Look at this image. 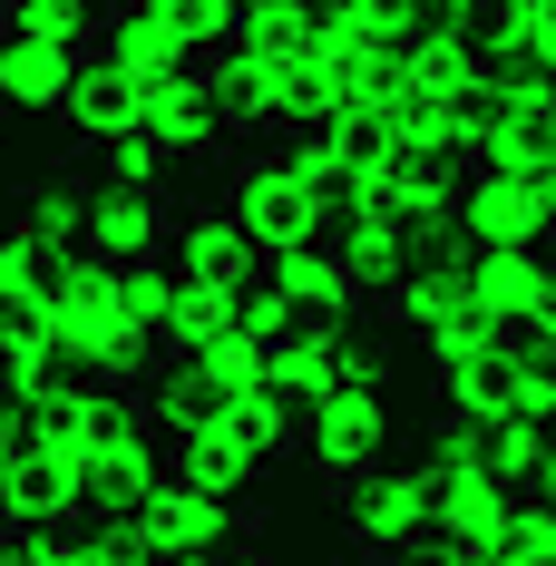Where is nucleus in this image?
I'll use <instances>...</instances> for the list:
<instances>
[{"label": "nucleus", "mask_w": 556, "mask_h": 566, "mask_svg": "<svg viewBox=\"0 0 556 566\" xmlns=\"http://www.w3.org/2000/svg\"><path fill=\"white\" fill-rule=\"evenodd\" d=\"M459 206H469V176L459 167H420V157H390V167L361 176V226H381L410 264L459 234Z\"/></svg>", "instance_id": "1"}, {"label": "nucleus", "mask_w": 556, "mask_h": 566, "mask_svg": "<svg viewBox=\"0 0 556 566\" xmlns=\"http://www.w3.org/2000/svg\"><path fill=\"white\" fill-rule=\"evenodd\" d=\"M224 216L254 234V254H293V244H313L323 234V206H313V186L283 167V147H244L234 167H224Z\"/></svg>", "instance_id": "2"}, {"label": "nucleus", "mask_w": 556, "mask_h": 566, "mask_svg": "<svg viewBox=\"0 0 556 566\" xmlns=\"http://www.w3.org/2000/svg\"><path fill=\"white\" fill-rule=\"evenodd\" d=\"M342 537L361 547V566H400L430 547V499H420V469H371L342 489Z\"/></svg>", "instance_id": "3"}, {"label": "nucleus", "mask_w": 556, "mask_h": 566, "mask_svg": "<svg viewBox=\"0 0 556 566\" xmlns=\"http://www.w3.org/2000/svg\"><path fill=\"white\" fill-rule=\"evenodd\" d=\"M127 537H137L157 566H196V557H234V547L254 537V509H216V499H196V489L167 479L147 509L127 517Z\"/></svg>", "instance_id": "4"}, {"label": "nucleus", "mask_w": 556, "mask_h": 566, "mask_svg": "<svg viewBox=\"0 0 556 566\" xmlns=\"http://www.w3.org/2000/svg\"><path fill=\"white\" fill-rule=\"evenodd\" d=\"M88 59L117 69L137 98H147V88H176V78H196V50L176 40V0H127V10H108L98 40H88Z\"/></svg>", "instance_id": "5"}, {"label": "nucleus", "mask_w": 556, "mask_h": 566, "mask_svg": "<svg viewBox=\"0 0 556 566\" xmlns=\"http://www.w3.org/2000/svg\"><path fill=\"white\" fill-rule=\"evenodd\" d=\"M303 459H313L323 489H352V479L390 469V391H333L313 440H303Z\"/></svg>", "instance_id": "6"}, {"label": "nucleus", "mask_w": 556, "mask_h": 566, "mask_svg": "<svg viewBox=\"0 0 556 566\" xmlns=\"http://www.w3.org/2000/svg\"><path fill=\"white\" fill-rule=\"evenodd\" d=\"M420 499H430V547H449V557L499 547L507 509H517V489L479 479V469H430V459H420Z\"/></svg>", "instance_id": "7"}, {"label": "nucleus", "mask_w": 556, "mask_h": 566, "mask_svg": "<svg viewBox=\"0 0 556 566\" xmlns=\"http://www.w3.org/2000/svg\"><path fill=\"white\" fill-rule=\"evenodd\" d=\"M459 234H469V254H547V244H556L537 186H517V176H469Z\"/></svg>", "instance_id": "8"}, {"label": "nucleus", "mask_w": 556, "mask_h": 566, "mask_svg": "<svg viewBox=\"0 0 556 566\" xmlns=\"http://www.w3.org/2000/svg\"><path fill=\"white\" fill-rule=\"evenodd\" d=\"M137 137H147L167 167H186V157H216L234 127H224L216 88H206V69H196V78H176V88H147V127H137Z\"/></svg>", "instance_id": "9"}, {"label": "nucleus", "mask_w": 556, "mask_h": 566, "mask_svg": "<svg viewBox=\"0 0 556 566\" xmlns=\"http://www.w3.org/2000/svg\"><path fill=\"white\" fill-rule=\"evenodd\" d=\"M0 527H20V537H69V527H78V469L20 440V469H10Z\"/></svg>", "instance_id": "10"}, {"label": "nucleus", "mask_w": 556, "mask_h": 566, "mask_svg": "<svg viewBox=\"0 0 556 566\" xmlns=\"http://www.w3.org/2000/svg\"><path fill=\"white\" fill-rule=\"evenodd\" d=\"M264 274H274V293L293 303V313H313V323H352L361 313V283L342 274V254L313 234V244H293V254H264Z\"/></svg>", "instance_id": "11"}, {"label": "nucleus", "mask_w": 556, "mask_h": 566, "mask_svg": "<svg viewBox=\"0 0 556 566\" xmlns=\"http://www.w3.org/2000/svg\"><path fill=\"white\" fill-rule=\"evenodd\" d=\"M78 254H98V264H157V254H167V206H157V196L98 186V196H88V244H78Z\"/></svg>", "instance_id": "12"}, {"label": "nucleus", "mask_w": 556, "mask_h": 566, "mask_svg": "<svg viewBox=\"0 0 556 566\" xmlns=\"http://www.w3.org/2000/svg\"><path fill=\"white\" fill-rule=\"evenodd\" d=\"M59 127H69V137H88V147L108 157V147H127V137L147 127V98H137L117 69L88 59V69H78V88H69V108H59Z\"/></svg>", "instance_id": "13"}, {"label": "nucleus", "mask_w": 556, "mask_h": 566, "mask_svg": "<svg viewBox=\"0 0 556 566\" xmlns=\"http://www.w3.org/2000/svg\"><path fill=\"white\" fill-rule=\"evenodd\" d=\"M254 264H264V254H254V234L234 226L224 206H206V216H186V226H176V274H196V283H216V293H234Z\"/></svg>", "instance_id": "14"}, {"label": "nucleus", "mask_w": 556, "mask_h": 566, "mask_svg": "<svg viewBox=\"0 0 556 566\" xmlns=\"http://www.w3.org/2000/svg\"><path fill=\"white\" fill-rule=\"evenodd\" d=\"M537 293H547V254H479L469 264V303L499 333H527L537 323Z\"/></svg>", "instance_id": "15"}, {"label": "nucleus", "mask_w": 556, "mask_h": 566, "mask_svg": "<svg viewBox=\"0 0 556 566\" xmlns=\"http://www.w3.org/2000/svg\"><path fill=\"white\" fill-rule=\"evenodd\" d=\"M20 440L78 469V459H88L98 440H108V391H50V400H30V420H20Z\"/></svg>", "instance_id": "16"}, {"label": "nucleus", "mask_w": 556, "mask_h": 566, "mask_svg": "<svg viewBox=\"0 0 556 566\" xmlns=\"http://www.w3.org/2000/svg\"><path fill=\"white\" fill-rule=\"evenodd\" d=\"M167 479H176V489H196V499H216V509H244V489H254L264 469L234 450L224 430H206V440H167Z\"/></svg>", "instance_id": "17"}, {"label": "nucleus", "mask_w": 556, "mask_h": 566, "mask_svg": "<svg viewBox=\"0 0 556 566\" xmlns=\"http://www.w3.org/2000/svg\"><path fill=\"white\" fill-rule=\"evenodd\" d=\"M78 50H50V40H10L0 50V108H69V88H78Z\"/></svg>", "instance_id": "18"}, {"label": "nucleus", "mask_w": 556, "mask_h": 566, "mask_svg": "<svg viewBox=\"0 0 556 566\" xmlns=\"http://www.w3.org/2000/svg\"><path fill=\"white\" fill-rule=\"evenodd\" d=\"M547 167H556V117H547V108H517L499 137L469 157V176H517V186H537Z\"/></svg>", "instance_id": "19"}, {"label": "nucleus", "mask_w": 556, "mask_h": 566, "mask_svg": "<svg viewBox=\"0 0 556 566\" xmlns=\"http://www.w3.org/2000/svg\"><path fill=\"white\" fill-rule=\"evenodd\" d=\"M440 410H459V420H507V410H517V352L489 342L469 371H449V381H440Z\"/></svg>", "instance_id": "20"}, {"label": "nucleus", "mask_w": 556, "mask_h": 566, "mask_svg": "<svg viewBox=\"0 0 556 566\" xmlns=\"http://www.w3.org/2000/svg\"><path fill=\"white\" fill-rule=\"evenodd\" d=\"M234 50L244 59H303L313 50V10H303V0H254V10L234 20Z\"/></svg>", "instance_id": "21"}, {"label": "nucleus", "mask_w": 556, "mask_h": 566, "mask_svg": "<svg viewBox=\"0 0 556 566\" xmlns=\"http://www.w3.org/2000/svg\"><path fill=\"white\" fill-rule=\"evenodd\" d=\"M20 234H40L50 254H78L88 244V186H69V176H50L30 206H20Z\"/></svg>", "instance_id": "22"}, {"label": "nucleus", "mask_w": 556, "mask_h": 566, "mask_svg": "<svg viewBox=\"0 0 556 566\" xmlns=\"http://www.w3.org/2000/svg\"><path fill=\"white\" fill-rule=\"evenodd\" d=\"M283 323H293V303L274 293V274H264V264H254V274L224 293V333H244V342H264V352H274Z\"/></svg>", "instance_id": "23"}, {"label": "nucleus", "mask_w": 556, "mask_h": 566, "mask_svg": "<svg viewBox=\"0 0 556 566\" xmlns=\"http://www.w3.org/2000/svg\"><path fill=\"white\" fill-rule=\"evenodd\" d=\"M186 371H206V381H216V391H264V342H244V333H216L206 342V352H186Z\"/></svg>", "instance_id": "24"}, {"label": "nucleus", "mask_w": 556, "mask_h": 566, "mask_svg": "<svg viewBox=\"0 0 556 566\" xmlns=\"http://www.w3.org/2000/svg\"><path fill=\"white\" fill-rule=\"evenodd\" d=\"M167 303H176V264H117V313L147 342L167 333Z\"/></svg>", "instance_id": "25"}, {"label": "nucleus", "mask_w": 556, "mask_h": 566, "mask_svg": "<svg viewBox=\"0 0 556 566\" xmlns=\"http://www.w3.org/2000/svg\"><path fill=\"white\" fill-rule=\"evenodd\" d=\"M342 391H390V333L381 323H342Z\"/></svg>", "instance_id": "26"}, {"label": "nucleus", "mask_w": 556, "mask_h": 566, "mask_svg": "<svg viewBox=\"0 0 556 566\" xmlns=\"http://www.w3.org/2000/svg\"><path fill=\"white\" fill-rule=\"evenodd\" d=\"M234 20H244L234 0H176V40L196 50V69H206V59H224V50H234Z\"/></svg>", "instance_id": "27"}, {"label": "nucleus", "mask_w": 556, "mask_h": 566, "mask_svg": "<svg viewBox=\"0 0 556 566\" xmlns=\"http://www.w3.org/2000/svg\"><path fill=\"white\" fill-rule=\"evenodd\" d=\"M333 147H342V167H352V176H371V167L400 157V147H390V127H381V108H342V117H333Z\"/></svg>", "instance_id": "28"}, {"label": "nucleus", "mask_w": 556, "mask_h": 566, "mask_svg": "<svg viewBox=\"0 0 556 566\" xmlns=\"http://www.w3.org/2000/svg\"><path fill=\"white\" fill-rule=\"evenodd\" d=\"M20 40L78 50V40H98V20H88V0H20Z\"/></svg>", "instance_id": "29"}, {"label": "nucleus", "mask_w": 556, "mask_h": 566, "mask_svg": "<svg viewBox=\"0 0 556 566\" xmlns=\"http://www.w3.org/2000/svg\"><path fill=\"white\" fill-rule=\"evenodd\" d=\"M489 342H507L499 323H479V313H459V323H440V333H430V371H469V361H479V352H489Z\"/></svg>", "instance_id": "30"}, {"label": "nucleus", "mask_w": 556, "mask_h": 566, "mask_svg": "<svg viewBox=\"0 0 556 566\" xmlns=\"http://www.w3.org/2000/svg\"><path fill=\"white\" fill-rule=\"evenodd\" d=\"M108 186L117 196H157V186H167V157H157L147 137H127V147H108Z\"/></svg>", "instance_id": "31"}, {"label": "nucleus", "mask_w": 556, "mask_h": 566, "mask_svg": "<svg viewBox=\"0 0 556 566\" xmlns=\"http://www.w3.org/2000/svg\"><path fill=\"white\" fill-rule=\"evenodd\" d=\"M20 420H30V400H20V381L0 371V440H20Z\"/></svg>", "instance_id": "32"}, {"label": "nucleus", "mask_w": 556, "mask_h": 566, "mask_svg": "<svg viewBox=\"0 0 556 566\" xmlns=\"http://www.w3.org/2000/svg\"><path fill=\"white\" fill-rule=\"evenodd\" d=\"M527 333H537V342L556 352V264H547V293H537V323H527Z\"/></svg>", "instance_id": "33"}, {"label": "nucleus", "mask_w": 556, "mask_h": 566, "mask_svg": "<svg viewBox=\"0 0 556 566\" xmlns=\"http://www.w3.org/2000/svg\"><path fill=\"white\" fill-rule=\"evenodd\" d=\"M0 566H40V537H20V527H0Z\"/></svg>", "instance_id": "34"}, {"label": "nucleus", "mask_w": 556, "mask_h": 566, "mask_svg": "<svg viewBox=\"0 0 556 566\" xmlns=\"http://www.w3.org/2000/svg\"><path fill=\"white\" fill-rule=\"evenodd\" d=\"M537 206H547V234H556V167L537 176Z\"/></svg>", "instance_id": "35"}, {"label": "nucleus", "mask_w": 556, "mask_h": 566, "mask_svg": "<svg viewBox=\"0 0 556 566\" xmlns=\"http://www.w3.org/2000/svg\"><path fill=\"white\" fill-rule=\"evenodd\" d=\"M10 469H20V440H0V499H10Z\"/></svg>", "instance_id": "36"}, {"label": "nucleus", "mask_w": 556, "mask_h": 566, "mask_svg": "<svg viewBox=\"0 0 556 566\" xmlns=\"http://www.w3.org/2000/svg\"><path fill=\"white\" fill-rule=\"evenodd\" d=\"M10 40H20V10H10V0H0V50H10Z\"/></svg>", "instance_id": "37"}, {"label": "nucleus", "mask_w": 556, "mask_h": 566, "mask_svg": "<svg viewBox=\"0 0 556 566\" xmlns=\"http://www.w3.org/2000/svg\"><path fill=\"white\" fill-rule=\"evenodd\" d=\"M224 566H274V557H264V547H234V557H224Z\"/></svg>", "instance_id": "38"}, {"label": "nucleus", "mask_w": 556, "mask_h": 566, "mask_svg": "<svg viewBox=\"0 0 556 566\" xmlns=\"http://www.w3.org/2000/svg\"><path fill=\"white\" fill-rule=\"evenodd\" d=\"M547 117H556V108H547Z\"/></svg>", "instance_id": "39"}]
</instances>
